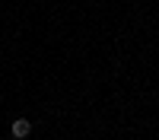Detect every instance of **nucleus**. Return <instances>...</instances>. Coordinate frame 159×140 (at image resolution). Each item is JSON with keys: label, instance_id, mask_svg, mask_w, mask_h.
Returning a JSON list of instances; mask_svg holds the SVG:
<instances>
[{"label": "nucleus", "instance_id": "nucleus-1", "mask_svg": "<svg viewBox=\"0 0 159 140\" xmlns=\"http://www.w3.org/2000/svg\"><path fill=\"white\" fill-rule=\"evenodd\" d=\"M29 131H32V124L25 121V118H16V121H13V127H10V134L16 137V140H25V137H29Z\"/></svg>", "mask_w": 159, "mask_h": 140}]
</instances>
